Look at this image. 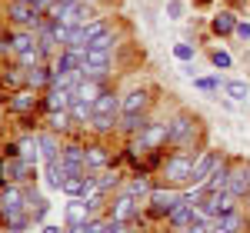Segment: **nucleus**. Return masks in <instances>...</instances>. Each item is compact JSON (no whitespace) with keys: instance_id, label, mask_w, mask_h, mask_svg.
Returning <instances> with one entry per match:
<instances>
[{"instance_id":"obj_1","label":"nucleus","mask_w":250,"mask_h":233,"mask_svg":"<svg viewBox=\"0 0 250 233\" xmlns=\"http://www.w3.org/2000/svg\"><path fill=\"white\" fill-rule=\"evenodd\" d=\"M193 156L197 154H187V150H173L170 156L160 160V176L164 183L170 187H187L190 183V174H193Z\"/></svg>"},{"instance_id":"obj_2","label":"nucleus","mask_w":250,"mask_h":233,"mask_svg":"<svg viewBox=\"0 0 250 233\" xmlns=\"http://www.w3.org/2000/svg\"><path fill=\"white\" fill-rule=\"evenodd\" d=\"M197 134H200V120H197L193 114H177V116L170 120V147H173V150L200 154V150H193Z\"/></svg>"},{"instance_id":"obj_3","label":"nucleus","mask_w":250,"mask_h":233,"mask_svg":"<svg viewBox=\"0 0 250 233\" xmlns=\"http://www.w3.org/2000/svg\"><path fill=\"white\" fill-rule=\"evenodd\" d=\"M184 200V190L180 187H154L150 190V196H147V210H150V216H164L167 220V214H170L173 207Z\"/></svg>"},{"instance_id":"obj_4","label":"nucleus","mask_w":250,"mask_h":233,"mask_svg":"<svg viewBox=\"0 0 250 233\" xmlns=\"http://www.w3.org/2000/svg\"><path fill=\"white\" fill-rule=\"evenodd\" d=\"M107 216L124 220V223H134V220H140V200H137V196H130L127 190H117V194L110 196Z\"/></svg>"},{"instance_id":"obj_5","label":"nucleus","mask_w":250,"mask_h":233,"mask_svg":"<svg viewBox=\"0 0 250 233\" xmlns=\"http://www.w3.org/2000/svg\"><path fill=\"white\" fill-rule=\"evenodd\" d=\"M40 100H43L40 90H34V87H20V90H14V94L7 97V114L27 116V114H34V110L40 107Z\"/></svg>"},{"instance_id":"obj_6","label":"nucleus","mask_w":250,"mask_h":233,"mask_svg":"<svg viewBox=\"0 0 250 233\" xmlns=\"http://www.w3.org/2000/svg\"><path fill=\"white\" fill-rule=\"evenodd\" d=\"M3 17L10 20L14 27H27V30H37V23L43 20L34 7H30V3H23V0H10V3H7V10H3Z\"/></svg>"},{"instance_id":"obj_7","label":"nucleus","mask_w":250,"mask_h":233,"mask_svg":"<svg viewBox=\"0 0 250 233\" xmlns=\"http://www.w3.org/2000/svg\"><path fill=\"white\" fill-rule=\"evenodd\" d=\"M90 216H97V210L83 196H70V200H67V207H63V223H67V227H83Z\"/></svg>"},{"instance_id":"obj_8","label":"nucleus","mask_w":250,"mask_h":233,"mask_svg":"<svg viewBox=\"0 0 250 233\" xmlns=\"http://www.w3.org/2000/svg\"><path fill=\"white\" fill-rule=\"evenodd\" d=\"M134 136H140L144 143H147V150L150 154H157L160 147H167L170 143V123H157V120H150L140 134H134Z\"/></svg>"},{"instance_id":"obj_9","label":"nucleus","mask_w":250,"mask_h":233,"mask_svg":"<svg viewBox=\"0 0 250 233\" xmlns=\"http://www.w3.org/2000/svg\"><path fill=\"white\" fill-rule=\"evenodd\" d=\"M74 97H77V94H74L70 87H57V83H54V87H47V90H43L40 110H47V114H50V110H67V107L74 103Z\"/></svg>"},{"instance_id":"obj_10","label":"nucleus","mask_w":250,"mask_h":233,"mask_svg":"<svg viewBox=\"0 0 250 233\" xmlns=\"http://www.w3.org/2000/svg\"><path fill=\"white\" fill-rule=\"evenodd\" d=\"M10 210H27V187L23 183L0 187V214H10Z\"/></svg>"},{"instance_id":"obj_11","label":"nucleus","mask_w":250,"mask_h":233,"mask_svg":"<svg viewBox=\"0 0 250 233\" xmlns=\"http://www.w3.org/2000/svg\"><path fill=\"white\" fill-rule=\"evenodd\" d=\"M230 160H227V156H220V160H217V167H213L210 170V176H207V180H204V183H200V190H204V194H220V190H227V180H230Z\"/></svg>"},{"instance_id":"obj_12","label":"nucleus","mask_w":250,"mask_h":233,"mask_svg":"<svg viewBox=\"0 0 250 233\" xmlns=\"http://www.w3.org/2000/svg\"><path fill=\"white\" fill-rule=\"evenodd\" d=\"M227 190H230L237 200H247V194H250V160H247V163H233V167H230Z\"/></svg>"},{"instance_id":"obj_13","label":"nucleus","mask_w":250,"mask_h":233,"mask_svg":"<svg viewBox=\"0 0 250 233\" xmlns=\"http://www.w3.org/2000/svg\"><path fill=\"white\" fill-rule=\"evenodd\" d=\"M217 160H220V154L217 150H200V154L193 156V174H190V187H200L207 176H210V170L217 167Z\"/></svg>"},{"instance_id":"obj_14","label":"nucleus","mask_w":250,"mask_h":233,"mask_svg":"<svg viewBox=\"0 0 250 233\" xmlns=\"http://www.w3.org/2000/svg\"><path fill=\"white\" fill-rule=\"evenodd\" d=\"M60 156H63L70 174H87V147L83 143H63Z\"/></svg>"},{"instance_id":"obj_15","label":"nucleus","mask_w":250,"mask_h":233,"mask_svg":"<svg viewBox=\"0 0 250 233\" xmlns=\"http://www.w3.org/2000/svg\"><path fill=\"white\" fill-rule=\"evenodd\" d=\"M107 167H114L110 150H107L104 143H87V170L97 174V170H107Z\"/></svg>"},{"instance_id":"obj_16","label":"nucleus","mask_w":250,"mask_h":233,"mask_svg":"<svg viewBox=\"0 0 250 233\" xmlns=\"http://www.w3.org/2000/svg\"><path fill=\"white\" fill-rule=\"evenodd\" d=\"M67 176H70V170H67L63 156H54V160H47L43 180H47V187H50V190H63V180H67Z\"/></svg>"},{"instance_id":"obj_17","label":"nucleus","mask_w":250,"mask_h":233,"mask_svg":"<svg viewBox=\"0 0 250 233\" xmlns=\"http://www.w3.org/2000/svg\"><path fill=\"white\" fill-rule=\"evenodd\" d=\"M147 110H150L147 90H130L127 97H120V114H147Z\"/></svg>"},{"instance_id":"obj_18","label":"nucleus","mask_w":250,"mask_h":233,"mask_svg":"<svg viewBox=\"0 0 250 233\" xmlns=\"http://www.w3.org/2000/svg\"><path fill=\"white\" fill-rule=\"evenodd\" d=\"M37 143H40V160H43V163H47V160H54V156H60V150H63L60 134H54V130H40Z\"/></svg>"},{"instance_id":"obj_19","label":"nucleus","mask_w":250,"mask_h":233,"mask_svg":"<svg viewBox=\"0 0 250 233\" xmlns=\"http://www.w3.org/2000/svg\"><path fill=\"white\" fill-rule=\"evenodd\" d=\"M27 87H34V90H47V87H54V67L50 63H40L34 70H27Z\"/></svg>"},{"instance_id":"obj_20","label":"nucleus","mask_w":250,"mask_h":233,"mask_svg":"<svg viewBox=\"0 0 250 233\" xmlns=\"http://www.w3.org/2000/svg\"><path fill=\"white\" fill-rule=\"evenodd\" d=\"M0 223L10 233H23L34 223V216H30V210H10V214H0Z\"/></svg>"},{"instance_id":"obj_21","label":"nucleus","mask_w":250,"mask_h":233,"mask_svg":"<svg viewBox=\"0 0 250 233\" xmlns=\"http://www.w3.org/2000/svg\"><path fill=\"white\" fill-rule=\"evenodd\" d=\"M210 30L217 37H230V34H237V17H233L230 10H220V14L210 17Z\"/></svg>"},{"instance_id":"obj_22","label":"nucleus","mask_w":250,"mask_h":233,"mask_svg":"<svg viewBox=\"0 0 250 233\" xmlns=\"http://www.w3.org/2000/svg\"><path fill=\"white\" fill-rule=\"evenodd\" d=\"M77 123H74V116L70 110H50L47 114V130H54V134H70Z\"/></svg>"},{"instance_id":"obj_23","label":"nucleus","mask_w":250,"mask_h":233,"mask_svg":"<svg viewBox=\"0 0 250 233\" xmlns=\"http://www.w3.org/2000/svg\"><path fill=\"white\" fill-rule=\"evenodd\" d=\"M104 90H110V87H107V80L83 77V80H80V87H77V97H80V100H87V103H94V100L100 97Z\"/></svg>"},{"instance_id":"obj_24","label":"nucleus","mask_w":250,"mask_h":233,"mask_svg":"<svg viewBox=\"0 0 250 233\" xmlns=\"http://www.w3.org/2000/svg\"><path fill=\"white\" fill-rule=\"evenodd\" d=\"M14 60H17V67H23V70H34V67H40V63H50L37 43L27 47V50H20V54H14Z\"/></svg>"},{"instance_id":"obj_25","label":"nucleus","mask_w":250,"mask_h":233,"mask_svg":"<svg viewBox=\"0 0 250 233\" xmlns=\"http://www.w3.org/2000/svg\"><path fill=\"white\" fill-rule=\"evenodd\" d=\"M67 110H70V116H74V123H77V127H90V120H94V103L74 97V103H70Z\"/></svg>"},{"instance_id":"obj_26","label":"nucleus","mask_w":250,"mask_h":233,"mask_svg":"<svg viewBox=\"0 0 250 233\" xmlns=\"http://www.w3.org/2000/svg\"><path fill=\"white\" fill-rule=\"evenodd\" d=\"M154 187H157V183H154V180H150V174H134V180H130V183H127L124 190H127V194H130V196H137V200H140V196L147 200Z\"/></svg>"},{"instance_id":"obj_27","label":"nucleus","mask_w":250,"mask_h":233,"mask_svg":"<svg viewBox=\"0 0 250 233\" xmlns=\"http://www.w3.org/2000/svg\"><path fill=\"white\" fill-rule=\"evenodd\" d=\"M193 210H197V207H190L187 200H180V203L173 207L170 214H167V223H170V227H190V220H193Z\"/></svg>"},{"instance_id":"obj_28","label":"nucleus","mask_w":250,"mask_h":233,"mask_svg":"<svg viewBox=\"0 0 250 233\" xmlns=\"http://www.w3.org/2000/svg\"><path fill=\"white\" fill-rule=\"evenodd\" d=\"M17 150H20V156L23 160H30V163H37L40 160V143H37V130L34 134H23L17 140Z\"/></svg>"},{"instance_id":"obj_29","label":"nucleus","mask_w":250,"mask_h":233,"mask_svg":"<svg viewBox=\"0 0 250 233\" xmlns=\"http://www.w3.org/2000/svg\"><path fill=\"white\" fill-rule=\"evenodd\" d=\"M94 114H117L120 116V97H117L114 90H104V94L94 100Z\"/></svg>"},{"instance_id":"obj_30","label":"nucleus","mask_w":250,"mask_h":233,"mask_svg":"<svg viewBox=\"0 0 250 233\" xmlns=\"http://www.w3.org/2000/svg\"><path fill=\"white\" fill-rule=\"evenodd\" d=\"M117 127H120V116L117 114H94V120H90L94 134H114Z\"/></svg>"},{"instance_id":"obj_31","label":"nucleus","mask_w":250,"mask_h":233,"mask_svg":"<svg viewBox=\"0 0 250 233\" xmlns=\"http://www.w3.org/2000/svg\"><path fill=\"white\" fill-rule=\"evenodd\" d=\"M80 27H83V43H90V40H97L100 34H107V30H110V23H107L104 17L90 20V23H80Z\"/></svg>"},{"instance_id":"obj_32","label":"nucleus","mask_w":250,"mask_h":233,"mask_svg":"<svg viewBox=\"0 0 250 233\" xmlns=\"http://www.w3.org/2000/svg\"><path fill=\"white\" fill-rule=\"evenodd\" d=\"M220 223H224V227H227L230 233H240L244 227H247V216H244V210L237 207V210H230L227 216H220Z\"/></svg>"},{"instance_id":"obj_33","label":"nucleus","mask_w":250,"mask_h":233,"mask_svg":"<svg viewBox=\"0 0 250 233\" xmlns=\"http://www.w3.org/2000/svg\"><path fill=\"white\" fill-rule=\"evenodd\" d=\"M224 90H227V97H230V100H237V103L250 97V87L244 83V80H227V83H224Z\"/></svg>"},{"instance_id":"obj_34","label":"nucleus","mask_w":250,"mask_h":233,"mask_svg":"<svg viewBox=\"0 0 250 233\" xmlns=\"http://www.w3.org/2000/svg\"><path fill=\"white\" fill-rule=\"evenodd\" d=\"M97 187H100L107 196L117 194V190H120V174H104V176H97Z\"/></svg>"},{"instance_id":"obj_35","label":"nucleus","mask_w":250,"mask_h":233,"mask_svg":"<svg viewBox=\"0 0 250 233\" xmlns=\"http://www.w3.org/2000/svg\"><path fill=\"white\" fill-rule=\"evenodd\" d=\"M224 83H227V80H220V77H193V87H197V90H207V94H217Z\"/></svg>"},{"instance_id":"obj_36","label":"nucleus","mask_w":250,"mask_h":233,"mask_svg":"<svg viewBox=\"0 0 250 233\" xmlns=\"http://www.w3.org/2000/svg\"><path fill=\"white\" fill-rule=\"evenodd\" d=\"M114 43H117V34H114V30H107V34H100L97 40H90L87 47H94V50H110Z\"/></svg>"},{"instance_id":"obj_37","label":"nucleus","mask_w":250,"mask_h":233,"mask_svg":"<svg viewBox=\"0 0 250 233\" xmlns=\"http://www.w3.org/2000/svg\"><path fill=\"white\" fill-rule=\"evenodd\" d=\"M47 210H50V203L40 196L37 203H30V216H34V223H43V216H47Z\"/></svg>"},{"instance_id":"obj_38","label":"nucleus","mask_w":250,"mask_h":233,"mask_svg":"<svg viewBox=\"0 0 250 233\" xmlns=\"http://www.w3.org/2000/svg\"><path fill=\"white\" fill-rule=\"evenodd\" d=\"M210 63L217 67V70H230L233 60H230V54H224V50H213V54H210Z\"/></svg>"},{"instance_id":"obj_39","label":"nucleus","mask_w":250,"mask_h":233,"mask_svg":"<svg viewBox=\"0 0 250 233\" xmlns=\"http://www.w3.org/2000/svg\"><path fill=\"white\" fill-rule=\"evenodd\" d=\"M173 57L187 63V60H193V47H190V43H177V47H173Z\"/></svg>"},{"instance_id":"obj_40","label":"nucleus","mask_w":250,"mask_h":233,"mask_svg":"<svg viewBox=\"0 0 250 233\" xmlns=\"http://www.w3.org/2000/svg\"><path fill=\"white\" fill-rule=\"evenodd\" d=\"M130 230V223H124V220H114V216H107V230L104 233H127Z\"/></svg>"},{"instance_id":"obj_41","label":"nucleus","mask_w":250,"mask_h":233,"mask_svg":"<svg viewBox=\"0 0 250 233\" xmlns=\"http://www.w3.org/2000/svg\"><path fill=\"white\" fill-rule=\"evenodd\" d=\"M54 3H57V0H34V3H30V7H34V10H37L40 17H47V14H50V7H54Z\"/></svg>"},{"instance_id":"obj_42","label":"nucleus","mask_w":250,"mask_h":233,"mask_svg":"<svg viewBox=\"0 0 250 233\" xmlns=\"http://www.w3.org/2000/svg\"><path fill=\"white\" fill-rule=\"evenodd\" d=\"M167 14H170V20H180V14H184V3H180V0H170V3H167Z\"/></svg>"},{"instance_id":"obj_43","label":"nucleus","mask_w":250,"mask_h":233,"mask_svg":"<svg viewBox=\"0 0 250 233\" xmlns=\"http://www.w3.org/2000/svg\"><path fill=\"white\" fill-rule=\"evenodd\" d=\"M237 37L244 40V43L250 40V20H237Z\"/></svg>"},{"instance_id":"obj_44","label":"nucleus","mask_w":250,"mask_h":233,"mask_svg":"<svg viewBox=\"0 0 250 233\" xmlns=\"http://www.w3.org/2000/svg\"><path fill=\"white\" fill-rule=\"evenodd\" d=\"M67 43H83V27H70V40Z\"/></svg>"},{"instance_id":"obj_45","label":"nucleus","mask_w":250,"mask_h":233,"mask_svg":"<svg viewBox=\"0 0 250 233\" xmlns=\"http://www.w3.org/2000/svg\"><path fill=\"white\" fill-rule=\"evenodd\" d=\"M0 187H7V170H3V156H0Z\"/></svg>"},{"instance_id":"obj_46","label":"nucleus","mask_w":250,"mask_h":233,"mask_svg":"<svg viewBox=\"0 0 250 233\" xmlns=\"http://www.w3.org/2000/svg\"><path fill=\"white\" fill-rule=\"evenodd\" d=\"M40 233H67V230H60V227H50V223H47V227H40Z\"/></svg>"},{"instance_id":"obj_47","label":"nucleus","mask_w":250,"mask_h":233,"mask_svg":"<svg viewBox=\"0 0 250 233\" xmlns=\"http://www.w3.org/2000/svg\"><path fill=\"white\" fill-rule=\"evenodd\" d=\"M167 233H190V227H173V230H167Z\"/></svg>"},{"instance_id":"obj_48","label":"nucleus","mask_w":250,"mask_h":233,"mask_svg":"<svg viewBox=\"0 0 250 233\" xmlns=\"http://www.w3.org/2000/svg\"><path fill=\"white\" fill-rule=\"evenodd\" d=\"M127 233H147V230H140V227H130V230H127Z\"/></svg>"},{"instance_id":"obj_49","label":"nucleus","mask_w":250,"mask_h":233,"mask_svg":"<svg viewBox=\"0 0 250 233\" xmlns=\"http://www.w3.org/2000/svg\"><path fill=\"white\" fill-rule=\"evenodd\" d=\"M247 214H250V194H247Z\"/></svg>"},{"instance_id":"obj_50","label":"nucleus","mask_w":250,"mask_h":233,"mask_svg":"<svg viewBox=\"0 0 250 233\" xmlns=\"http://www.w3.org/2000/svg\"><path fill=\"white\" fill-rule=\"evenodd\" d=\"M87 3H100V0H87Z\"/></svg>"},{"instance_id":"obj_51","label":"nucleus","mask_w":250,"mask_h":233,"mask_svg":"<svg viewBox=\"0 0 250 233\" xmlns=\"http://www.w3.org/2000/svg\"><path fill=\"white\" fill-rule=\"evenodd\" d=\"M23 3H34V0H23Z\"/></svg>"},{"instance_id":"obj_52","label":"nucleus","mask_w":250,"mask_h":233,"mask_svg":"<svg viewBox=\"0 0 250 233\" xmlns=\"http://www.w3.org/2000/svg\"><path fill=\"white\" fill-rule=\"evenodd\" d=\"M230 3H237V0H230Z\"/></svg>"}]
</instances>
